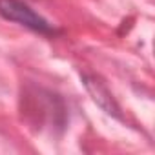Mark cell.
Returning <instances> with one entry per match:
<instances>
[{"mask_svg":"<svg viewBox=\"0 0 155 155\" xmlns=\"http://www.w3.org/2000/svg\"><path fill=\"white\" fill-rule=\"evenodd\" d=\"M0 17L44 37H55L58 33L53 24H49L24 0H0Z\"/></svg>","mask_w":155,"mask_h":155,"instance_id":"obj_1","label":"cell"},{"mask_svg":"<svg viewBox=\"0 0 155 155\" xmlns=\"http://www.w3.org/2000/svg\"><path fill=\"white\" fill-rule=\"evenodd\" d=\"M82 82H84L88 93L91 95V99H93L108 115H111V117H115V119H122L119 104L115 102L111 91L108 90V86H106L102 81H99L97 77H93V75L84 73V75H82Z\"/></svg>","mask_w":155,"mask_h":155,"instance_id":"obj_2","label":"cell"}]
</instances>
